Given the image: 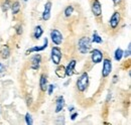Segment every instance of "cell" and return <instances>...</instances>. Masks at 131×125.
Returning <instances> with one entry per match:
<instances>
[{"label":"cell","instance_id":"15","mask_svg":"<svg viewBox=\"0 0 131 125\" xmlns=\"http://www.w3.org/2000/svg\"><path fill=\"white\" fill-rule=\"evenodd\" d=\"M11 55V50H10V47H8L7 45H4L3 47H1V50H0V57L3 59V60H7Z\"/></svg>","mask_w":131,"mask_h":125},{"label":"cell","instance_id":"6","mask_svg":"<svg viewBox=\"0 0 131 125\" xmlns=\"http://www.w3.org/2000/svg\"><path fill=\"white\" fill-rule=\"evenodd\" d=\"M120 21H121V14L119 11H115L114 13L112 14V16L110 17V20H109V26L111 27V29H117L119 24H120Z\"/></svg>","mask_w":131,"mask_h":125},{"label":"cell","instance_id":"31","mask_svg":"<svg viewBox=\"0 0 131 125\" xmlns=\"http://www.w3.org/2000/svg\"><path fill=\"white\" fill-rule=\"evenodd\" d=\"M24 1H25V2H26V1H27V0H24Z\"/></svg>","mask_w":131,"mask_h":125},{"label":"cell","instance_id":"20","mask_svg":"<svg viewBox=\"0 0 131 125\" xmlns=\"http://www.w3.org/2000/svg\"><path fill=\"white\" fill-rule=\"evenodd\" d=\"M91 43H94V44H102V43H103V39H102V37L99 35L96 31H94Z\"/></svg>","mask_w":131,"mask_h":125},{"label":"cell","instance_id":"22","mask_svg":"<svg viewBox=\"0 0 131 125\" xmlns=\"http://www.w3.org/2000/svg\"><path fill=\"white\" fill-rule=\"evenodd\" d=\"M11 3H12V2H11L10 0H5V1L2 3V10L6 12V11L11 7Z\"/></svg>","mask_w":131,"mask_h":125},{"label":"cell","instance_id":"32","mask_svg":"<svg viewBox=\"0 0 131 125\" xmlns=\"http://www.w3.org/2000/svg\"><path fill=\"white\" fill-rule=\"evenodd\" d=\"M1 65H2V64H1V62H0V66H1Z\"/></svg>","mask_w":131,"mask_h":125},{"label":"cell","instance_id":"12","mask_svg":"<svg viewBox=\"0 0 131 125\" xmlns=\"http://www.w3.org/2000/svg\"><path fill=\"white\" fill-rule=\"evenodd\" d=\"M51 7H52V3L50 1H48L46 4H45V9H43V12H42V19L48 21L49 18H50V11H51Z\"/></svg>","mask_w":131,"mask_h":125},{"label":"cell","instance_id":"19","mask_svg":"<svg viewBox=\"0 0 131 125\" xmlns=\"http://www.w3.org/2000/svg\"><path fill=\"white\" fill-rule=\"evenodd\" d=\"M122 58H123V50L120 47H118L114 53V59L117 62H120L122 60Z\"/></svg>","mask_w":131,"mask_h":125},{"label":"cell","instance_id":"13","mask_svg":"<svg viewBox=\"0 0 131 125\" xmlns=\"http://www.w3.org/2000/svg\"><path fill=\"white\" fill-rule=\"evenodd\" d=\"M65 107V98L63 96H59L56 100V113H60Z\"/></svg>","mask_w":131,"mask_h":125},{"label":"cell","instance_id":"7","mask_svg":"<svg viewBox=\"0 0 131 125\" xmlns=\"http://www.w3.org/2000/svg\"><path fill=\"white\" fill-rule=\"evenodd\" d=\"M104 59V54L98 49V48H94L91 51V60L93 64H99L103 61Z\"/></svg>","mask_w":131,"mask_h":125},{"label":"cell","instance_id":"24","mask_svg":"<svg viewBox=\"0 0 131 125\" xmlns=\"http://www.w3.org/2000/svg\"><path fill=\"white\" fill-rule=\"evenodd\" d=\"M130 54H131V45L129 44V45H128V47H127V50L123 51V57H125V59H126V58H129V57H130Z\"/></svg>","mask_w":131,"mask_h":125},{"label":"cell","instance_id":"16","mask_svg":"<svg viewBox=\"0 0 131 125\" xmlns=\"http://www.w3.org/2000/svg\"><path fill=\"white\" fill-rule=\"evenodd\" d=\"M54 73H56V75H57V76H58L59 78L64 79V78L66 77V70H65V67H64V66H60V65H58V68L56 69Z\"/></svg>","mask_w":131,"mask_h":125},{"label":"cell","instance_id":"14","mask_svg":"<svg viewBox=\"0 0 131 125\" xmlns=\"http://www.w3.org/2000/svg\"><path fill=\"white\" fill-rule=\"evenodd\" d=\"M39 88L41 92H46L48 89V76L46 74H42L39 78Z\"/></svg>","mask_w":131,"mask_h":125},{"label":"cell","instance_id":"26","mask_svg":"<svg viewBox=\"0 0 131 125\" xmlns=\"http://www.w3.org/2000/svg\"><path fill=\"white\" fill-rule=\"evenodd\" d=\"M22 31H23L22 30V26H21V25H18L16 27V33L18 35H21V34H22Z\"/></svg>","mask_w":131,"mask_h":125},{"label":"cell","instance_id":"21","mask_svg":"<svg viewBox=\"0 0 131 125\" xmlns=\"http://www.w3.org/2000/svg\"><path fill=\"white\" fill-rule=\"evenodd\" d=\"M73 12H74V6L73 5H69L68 7H66L65 11H64L66 17H70L73 14Z\"/></svg>","mask_w":131,"mask_h":125},{"label":"cell","instance_id":"8","mask_svg":"<svg viewBox=\"0 0 131 125\" xmlns=\"http://www.w3.org/2000/svg\"><path fill=\"white\" fill-rule=\"evenodd\" d=\"M91 10H92V13L95 17H100L102 15V5H101L99 0H94L92 2Z\"/></svg>","mask_w":131,"mask_h":125},{"label":"cell","instance_id":"3","mask_svg":"<svg viewBox=\"0 0 131 125\" xmlns=\"http://www.w3.org/2000/svg\"><path fill=\"white\" fill-rule=\"evenodd\" d=\"M62 58H63V53H62V49L59 47H53L51 48V51H50V59H51V62H53L54 65H60L61 61H62Z\"/></svg>","mask_w":131,"mask_h":125},{"label":"cell","instance_id":"10","mask_svg":"<svg viewBox=\"0 0 131 125\" xmlns=\"http://www.w3.org/2000/svg\"><path fill=\"white\" fill-rule=\"evenodd\" d=\"M48 46H49V39L46 37V38L43 39V45H42L41 47L35 46V47H30L29 49H27V50H26V55H29V54H31V53H38V51H42L43 49H46V48L48 47Z\"/></svg>","mask_w":131,"mask_h":125},{"label":"cell","instance_id":"28","mask_svg":"<svg viewBox=\"0 0 131 125\" xmlns=\"http://www.w3.org/2000/svg\"><path fill=\"white\" fill-rule=\"evenodd\" d=\"M112 1H113L114 5H119V4L122 2V0H112Z\"/></svg>","mask_w":131,"mask_h":125},{"label":"cell","instance_id":"11","mask_svg":"<svg viewBox=\"0 0 131 125\" xmlns=\"http://www.w3.org/2000/svg\"><path fill=\"white\" fill-rule=\"evenodd\" d=\"M76 65H77V61L76 60H71L68 66L65 68L66 70V76L68 77H72L74 74H75V68H76Z\"/></svg>","mask_w":131,"mask_h":125},{"label":"cell","instance_id":"25","mask_svg":"<svg viewBox=\"0 0 131 125\" xmlns=\"http://www.w3.org/2000/svg\"><path fill=\"white\" fill-rule=\"evenodd\" d=\"M53 90H54V85H53V84L48 85V89H47V91L49 92V95H51L52 92H53Z\"/></svg>","mask_w":131,"mask_h":125},{"label":"cell","instance_id":"5","mask_svg":"<svg viewBox=\"0 0 131 125\" xmlns=\"http://www.w3.org/2000/svg\"><path fill=\"white\" fill-rule=\"evenodd\" d=\"M50 38L52 44H54L56 46H60L64 41V36L59 29H52L50 31Z\"/></svg>","mask_w":131,"mask_h":125},{"label":"cell","instance_id":"27","mask_svg":"<svg viewBox=\"0 0 131 125\" xmlns=\"http://www.w3.org/2000/svg\"><path fill=\"white\" fill-rule=\"evenodd\" d=\"M77 117H78V112H75V113H73V114L71 115V119H72V120H75Z\"/></svg>","mask_w":131,"mask_h":125},{"label":"cell","instance_id":"29","mask_svg":"<svg viewBox=\"0 0 131 125\" xmlns=\"http://www.w3.org/2000/svg\"><path fill=\"white\" fill-rule=\"evenodd\" d=\"M117 80H118V77H117V76H114V77H113V83H117Z\"/></svg>","mask_w":131,"mask_h":125},{"label":"cell","instance_id":"23","mask_svg":"<svg viewBox=\"0 0 131 125\" xmlns=\"http://www.w3.org/2000/svg\"><path fill=\"white\" fill-rule=\"evenodd\" d=\"M25 122H26V124L27 125L33 124L32 116H31L29 113H26V114H25Z\"/></svg>","mask_w":131,"mask_h":125},{"label":"cell","instance_id":"9","mask_svg":"<svg viewBox=\"0 0 131 125\" xmlns=\"http://www.w3.org/2000/svg\"><path fill=\"white\" fill-rule=\"evenodd\" d=\"M41 62V56L39 54H35L30 58V68L32 70H38Z\"/></svg>","mask_w":131,"mask_h":125},{"label":"cell","instance_id":"17","mask_svg":"<svg viewBox=\"0 0 131 125\" xmlns=\"http://www.w3.org/2000/svg\"><path fill=\"white\" fill-rule=\"evenodd\" d=\"M42 34H43V29H42V27H41L40 25L35 26L34 32H33V37H34L35 39H39Z\"/></svg>","mask_w":131,"mask_h":125},{"label":"cell","instance_id":"2","mask_svg":"<svg viewBox=\"0 0 131 125\" xmlns=\"http://www.w3.org/2000/svg\"><path fill=\"white\" fill-rule=\"evenodd\" d=\"M77 89L80 93H83L87 90L88 86H89V75L87 72H84L82 75L79 77L77 80Z\"/></svg>","mask_w":131,"mask_h":125},{"label":"cell","instance_id":"30","mask_svg":"<svg viewBox=\"0 0 131 125\" xmlns=\"http://www.w3.org/2000/svg\"><path fill=\"white\" fill-rule=\"evenodd\" d=\"M74 109H75V108H74V106L69 107V111H70V112H73V111H74Z\"/></svg>","mask_w":131,"mask_h":125},{"label":"cell","instance_id":"18","mask_svg":"<svg viewBox=\"0 0 131 125\" xmlns=\"http://www.w3.org/2000/svg\"><path fill=\"white\" fill-rule=\"evenodd\" d=\"M11 10H12V13L13 14H18L20 9H21V6H20V3L19 1H14L11 3Z\"/></svg>","mask_w":131,"mask_h":125},{"label":"cell","instance_id":"4","mask_svg":"<svg viewBox=\"0 0 131 125\" xmlns=\"http://www.w3.org/2000/svg\"><path fill=\"white\" fill-rule=\"evenodd\" d=\"M112 72V62L110 59H103V68H102V78L106 79L110 76Z\"/></svg>","mask_w":131,"mask_h":125},{"label":"cell","instance_id":"1","mask_svg":"<svg viewBox=\"0 0 131 125\" xmlns=\"http://www.w3.org/2000/svg\"><path fill=\"white\" fill-rule=\"evenodd\" d=\"M91 49V39L88 36H83L78 41V50L82 55H87Z\"/></svg>","mask_w":131,"mask_h":125}]
</instances>
